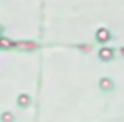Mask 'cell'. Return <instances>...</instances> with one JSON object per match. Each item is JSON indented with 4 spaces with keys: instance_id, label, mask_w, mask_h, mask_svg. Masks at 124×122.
<instances>
[{
    "instance_id": "cell-1",
    "label": "cell",
    "mask_w": 124,
    "mask_h": 122,
    "mask_svg": "<svg viewBox=\"0 0 124 122\" xmlns=\"http://www.w3.org/2000/svg\"><path fill=\"white\" fill-rule=\"evenodd\" d=\"M100 54H102V58H104V59H105V58H110V56H112V54H110V51H102Z\"/></svg>"
}]
</instances>
